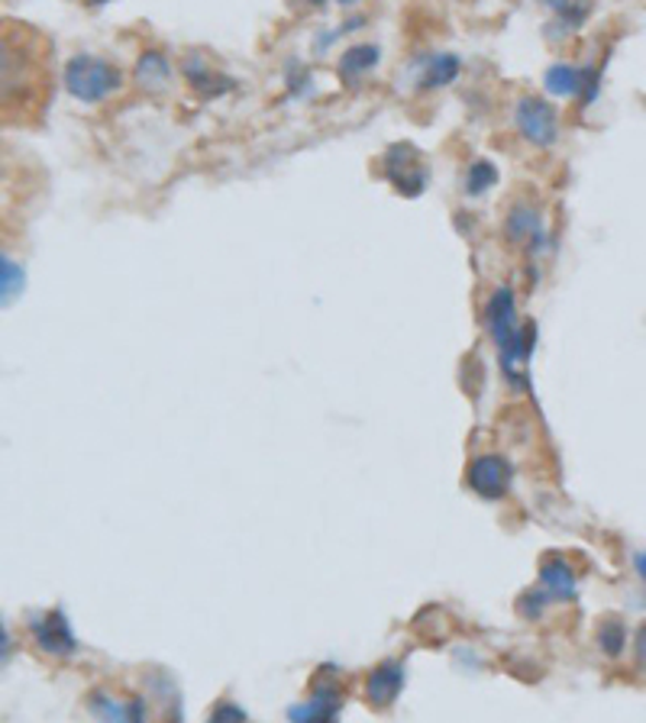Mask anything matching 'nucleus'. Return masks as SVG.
Here are the masks:
<instances>
[{
    "instance_id": "nucleus-25",
    "label": "nucleus",
    "mask_w": 646,
    "mask_h": 723,
    "mask_svg": "<svg viewBox=\"0 0 646 723\" xmlns=\"http://www.w3.org/2000/svg\"><path fill=\"white\" fill-rule=\"evenodd\" d=\"M304 3H314V7H317V3H324V0H304Z\"/></svg>"
},
{
    "instance_id": "nucleus-26",
    "label": "nucleus",
    "mask_w": 646,
    "mask_h": 723,
    "mask_svg": "<svg viewBox=\"0 0 646 723\" xmlns=\"http://www.w3.org/2000/svg\"><path fill=\"white\" fill-rule=\"evenodd\" d=\"M340 3H355V0H340Z\"/></svg>"
},
{
    "instance_id": "nucleus-10",
    "label": "nucleus",
    "mask_w": 646,
    "mask_h": 723,
    "mask_svg": "<svg viewBox=\"0 0 646 723\" xmlns=\"http://www.w3.org/2000/svg\"><path fill=\"white\" fill-rule=\"evenodd\" d=\"M485 324H489V330L495 337L497 349H504L511 339L517 337L521 327L514 324V294H511V288H497L492 294V300L485 307Z\"/></svg>"
},
{
    "instance_id": "nucleus-18",
    "label": "nucleus",
    "mask_w": 646,
    "mask_h": 723,
    "mask_svg": "<svg viewBox=\"0 0 646 723\" xmlns=\"http://www.w3.org/2000/svg\"><path fill=\"white\" fill-rule=\"evenodd\" d=\"M530 233H537L534 213H530V210H514L511 220H507V237H511V240H524V237H530Z\"/></svg>"
},
{
    "instance_id": "nucleus-2",
    "label": "nucleus",
    "mask_w": 646,
    "mask_h": 723,
    "mask_svg": "<svg viewBox=\"0 0 646 723\" xmlns=\"http://www.w3.org/2000/svg\"><path fill=\"white\" fill-rule=\"evenodd\" d=\"M65 88L78 100H103L120 88V72L95 55H75L65 65Z\"/></svg>"
},
{
    "instance_id": "nucleus-21",
    "label": "nucleus",
    "mask_w": 646,
    "mask_h": 723,
    "mask_svg": "<svg viewBox=\"0 0 646 723\" xmlns=\"http://www.w3.org/2000/svg\"><path fill=\"white\" fill-rule=\"evenodd\" d=\"M207 723H247V711H240L237 704L223 701V704L210 714V721Z\"/></svg>"
},
{
    "instance_id": "nucleus-13",
    "label": "nucleus",
    "mask_w": 646,
    "mask_h": 723,
    "mask_svg": "<svg viewBox=\"0 0 646 723\" xmlns=\"http://www.w3.org/2000/svg\"><path fill=\"white\" fill-rule=\"evenodd\" d=\"M136 81L143 85V88H162L165 81H168V62L158 55V52H146L143 58H140V65H136Z\"/></svg>"
},
{
    "instance_id": "nucleus-17",
    "label": "nucleus",
    "mask_w": 646,
    "mask_h": 723,
    "mask_svg": "<svg viewBox=\"0 0 646 723\" xmlns=\"http://www.w3.org/2000/svg\"><path fill=\"white\" fill-rule=\"evenodd\" d=\"M495 178H497L495 165H489V162H475L472 172H469V185H466V188H469V194L475 197V194L489 191V188L495 185Z\"/></svg>"
},
{
    "instance_id": "nucleus-14",
    "label": "nucleus",
    "mask_w": 646,
    "mask_h": 723,
    "mask_svg": "<svg viewBox=\"0 0 646 723\" xmlns=\"http://www.w3.org/2000/svg\"><path fill=\"white\" fill-rule=\"evenodd\" d=\"M624 646H627V629H624L621 621H604V624L598 627V649H601L604 656L617 659V656L624 653Z\"/></svg>"
},
{
    "instance_id": "nucleus-20",
    "label": "nucleus",
    "mask_w": 646,
    "mask_h": 723,
    "mask_svg": "<svg viewBox=\"0 0 646 723\" xmlns=\"http://www.w3.org/2000/svg\"><path fill=\"white\" fill-rule=\"evenodd\" d=\"M549 591H534V594H524L521 598V604H517V611L524 614V617H530V621H537L540 614H544V607L549 604Z\"/></svg>"
},
{
    "instance_id": "nucleus-8",
    "label": "nucleus",
    "mask_w": 646,
    "mask_h": 723,
    "mask_svg": "<svg viewBox=\"0 0 646 723\" xmlns=\"http://www.w3.org/2000/svg\"><path fill=\"white\" fill-rule=\"evenodd\" d=\"M33 636H36L40 649L50 656H72L75 653V636L68 627V617L58 607L33 621Z\"/></svg>"
},
{
    "instance_id": "nucleus-19",
    "label": "nucleus",
    "mask_w": 646,
    "mask_h": 723,
    "mask_svg": "<svg viewBox=\"0 0 646 723\" xmlns=\"http://www.w3.org/2000/svg\"><path fill=\"white\" fill-rule=\"evenodd\" d=\"M23 288V272L17 262H10V255H3V304H10Z\"/></svg>"
},
{
    "instance_id": "nucleus-27",
    "label": "nucleus",
    "mask_w": 646,
    "mask_h": 723,
    "mask_svg": "<svg viewBox=\"0 0 646 723\" xmlns=\"http://www.w3.org/2000/svg\"><path fill=\"white\" fill-rule=\"evenodd\" d=\"M95 3H103V0H95Z\"/></svg>"
},
{
    "instance_id": "nucleus-7",
    "label": "nucleus",
    "mask_w": 646,
    "mask_h": 723,
    "mask_svg": "<svg viewBox=\"0 0 646 723\" xmlns=\"http://www.w3.org/2000/svg\"><path fill=\"white\" fill-rule=\"evenodd\" d=\"M340 708H343V691L330 681L317 684L314 698L304 701L298 708L288 711V721L292 723H337L340 717Z\"/></svg>"
},
{
    "instance_id": "nucleus-16",
    "label": "nucleus",
    "mask_w": 646,
    "mask_h": 723,
    "mask_svg": "<svg viewBox=\"0 0 646 723\" xmlns=\"http://www.w3.org/2000/svg\"><path fill=\"white\" fill-rule=\"evenodd\" d=\"M456 75H459V58H452V55H437V58L430 62L427 75H424V88H444V85H449Z\"/></svg>"
},
{
    "instance_id": "nucleus-23",
    "label": "nucleus",
    "mask_w": 646,
    "mask_h": 723,
    "mask_svg": "<svg viewBox=\"0 0 646 723\" xmlns=\"http://www.w3.org/2000/svg\"><path fill=\"white\" fill-rule=\"evenodd\" d=\"M634 569H637V576L646 584V552H634Z\"/></svg>"
},
{
    "instance_id": "nucleus-1",
    "label": "nucleus",
    "mask_w": 646,
    "mask_h": 723,
    "mask_svg": "<svg viewBox=\"0 0 646 723\" xmlns=\"http://www.w3.org/2000/svg\"><path fill=\"white\" fill-rule=\"evenodd\" d=\"M0 103L3 123L36 127L52 100V46L26 23H3L0 46Z\"/></svg>"
},
{
    "instance_id": "nucleus-6",
    "label": "nucleus",
    "mask_w": 646,
    "mask_h": 723,
    "mask_svg": "<svg viewBox=\"0 0 646 723\" xmlns=\"http://www.w3.org/2000/svg\"><path fill=\"white\" fill-rule=\"evenodd\" d=\"M469 488L485 497V501H497L504 497L507 484H511V465L501 456H482L469 465Z\"/></svg>"
},
{
    "instance_id": "nucleus-12",
    "label": "nucleus",
    "mask_w": 646,
    "mask_h": 723,
    "mask_svg": "<svg viewBox=\"0 0 646 723\" xmlns=\"http://www.w3.org/2000/svg\"><path fill=\"white\" fill-rule=\"evenodd\" d=\"M375 62H379V48L369 46V43H365V46H352L347 55L340 58V75L349 78V81H355L359 75H365L369 68H375Z\"/></svg>"
},
{
    "instance_id": "nucleus-22",
    "label": "nucleus",
    "mask_w": 646,
    "mask_h": 723,
    "mask_svg": "<svg viewBox=\"0 0 646 723\" xmlns=\"http://www.w3.org/2000/svg\"><path fill=\"white\" fill-rule=\"evenodd\" d=\"M634 653H637V662L646 669V624H640L637 636H634Z\"/></svg>"
},
{
    "instance_id": "nucleus-15",
    "label": "nucleus",
    "mask_w": 646,
    "mask_h": 723,
    "mask_svg": "<svg viewBox=\"0 0 646 723\" xmlns=\"http://www.w3.org/2000/svg\"><path fill=\"white\" fill-rule=\"evenodd\" d=\"M582 72L569 68V65H552L547 72V88L552 95H576L582 88Z\"/></svg>"
},
{
    "instance_id": "nucleus-11",
    "label": "nucleus",
    "mask_w": 646,
    "mask_h": 723,
    "mask_svg": "<svg viewBox=\"0 0 646 723\" xmlns=\"http://www.w3.org/2000/svg\"><path fill=\"white\" fill-rule=\"evenodd\" d=\"M540 581H544V588H547L552 598H566V601H572L576 598V569L566 562V559H559V556H549L544 559V566H540Z\"/></svg>"
},
{
    "instance_id": "nucleus-5",
    "label": "nucleus",
    "mask_w": 646,
    "mask_h": 723,
    "mask_svg": "<svg viewBox=\"0 0 646 723\" xmlns=\"http://www.w3.org/2000/svg\"><path fill=\"white\" fill-rule=\"evenodd\" d=\"M88 711L100 723H146V701L143 698H117L110 691H91Z\"/></svg>"
},
{
    "instance_id": "nucleus-4",
    "label": "nucleus",
    "mask_w": 646,
    "mask_h": 723,
    "mask_svg": "<svg viewBox=\"0 0 646 723\" xmlns=\"http://www.w3.org/2000/svg\"><path fill=\"white\" fill-rule=\"evenodd\" d=\"M514 123L524 133V140L547 149L559 136V123H556V110L549 107L544 97H524L514 110Z\"/></svg>"
},
{
    "instance_id": "nucleus-24",
    "label": "nucleus",
    "mask_w": 646,
    "mask_h": 723,
    "mask_svg": "<svg viewBox=\"0 0 646 723\" xmlns=\"http://www.w3.org/2000/svg\"><path fill=\"white\" fill-rule=\"evenodd\" d=\"M544 3H547V7H552V10H559V13H562V10L569 7V0H544Z\"/></svg>"
},
{
    "instance_id": "nucleus-9",
    "label": "nucleus",
    "mask_w": 646,
    "mask_h": 723,
    "mask_svg": "<svg viewBox=\"0 0 646 723\" xmlns=\"http://www.w3.org/2000/svg\"><path fill=\"white\" fill-rule=\"evenodd\" d=\"M401 688H404V666H401V662H382V666L369 676V681H365V701H369L372 708L385 711V708L395 704Z\"/></svg>"
},
{
    "instance_id": "nucleus-3",
    "label": "nucleus",
    "mask_w": 646,
    "mask_h": 723,
    "mask_svg": "<svg viewBox=\"0 0 646 723\" xmlns=\"http://www.w3.org/2000/svg\"><path fill=\"white\" fill-rule=\"evenodd\" d=\"M382 175L398 188L404 197H417L427 185V165L420 162V152L410 143L392 145L382 158Z\"/></svg>"
}]
</instances>
